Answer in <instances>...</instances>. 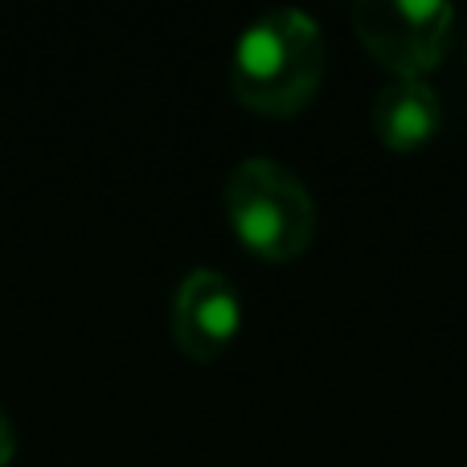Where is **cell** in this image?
I'll return each instance as SVG.
<instances>
[{"label":"cell","instance_id":"obj_1","mask_svg":"<svg viewBox=\"0 0 467 467\" xmlns=\"http://www.w3.org/2000/svg\"><path fill=\"white\" fill-rule=\"evenodd\" d=\"M320 21L299 8H271L254 16L234 41L230 87L242 107L271 119L299 115L324 82Z\"/></svg>","mask_w":467,"mask_h":467},{"label":"cell","instance_id":"obj_2","mask_svg":"<svg viewBox=\"0 0 467 467\" xmlns=\"http://www.w3.org/2000/svg\"><path fill=\"white\" fill-rule=\"evenodd\" d=\"M226 218L242 246L263 263H296L316 238L307 185L271 156H246L226 177Z\"/></svg>","mask_w":467,"mask_h":467},{"label":"cell","instance_id":"obj_3","mask_svg":"<svg viewBox=\"0 0 467 467\" xmlns=\"http://www.w3.org/2000/svg\"><path fill=\"white\" fill-rule=\"evenodd\" d=\"M455 8L443 0H361L353 29L394 78H427L447 54Z\"/></svg>","mask_w":467,"mask_h":467},{"label":"cell","instance_id":"obj_4","mask_svg":"<svg viewBox=\"0 0 467 467\" xmlns=\"http://www.w3.org/2000/svg\"><path fill=\"white\" fill-rule=\"evenodd\" d=\"M172 340L193 361H213L234 345L242 328L238 287L213 266H193L172 291Z\"/></svg>","mask_w":467,"mask_h":467},{"label":"cell","instance_id":"obj_5","mask_svg":"<svg viewBox=\"0 0 467 467\" xmlns=\"http://www.w3.org/2000/svg\"><path fill=\"white\" fill-rule=\"evenodd\" d=\"M369 128L389 152H419L443 128V103L427 78H394L373 95Z\"/></svg>","mask_w":467,"mask_h":467},{"label":"cell","instance_id":"obj_6","mask_svg":"<svg viewBox=\"0 0 467 467\" xmlns=\"http://www.w3.org/2000/svg\"><path fill=\"white\" fill-rule=\"evenodd\" d=\"M16 451V431H13V419H8V410L0 406V467L13 460Z\"/></svg>","mask_w":467,"mask_h":467}]
</instances>
